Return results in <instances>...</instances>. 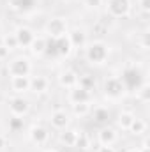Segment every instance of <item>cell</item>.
Returning <instances> with one entry per match:
<instances>
[{
  "instance_id": "obj_1",
  "label": "cell",
  "mask_w": 150,
  "mask_h": 152,
  "mask_svg": "<svg viewBox=\"0 0 150 152\" xmlns=\"http://www.w3.org/2000/svg\"><path fill=\"white\" fill-rule=\"evenodd\" d=\"M110 57V46L104 41L87 42L85 46V60L90 66H103Z\"/></svg>"
},
{
  "instance_id": "obj_2",
  "label": "cell",
  "mask_w": 150,
  "mask_h": 152,
  "mask_svg": "<svg viewBox=\"0 0 150 152\" xmlns=\"http://www.w3.org/2000/svg\"><path fill=\"white\" fill-rule=\"evenodd\" d=\"M125 85L124 81L118 78V76H111V78H106L104 83H103V92H104V97L111 99V101H118L125 96Z\"/></svg>"
},
{
  "instance_id": "obj_3",
  "label": "cell",
  "mask_w": 150,
  "mask_h": 152,
  "mask_svg": "<svg viewBox=\"0 0 150 152\" xmlns=\"http://www.w3.org/2000/svg\"><path fill=\"white\" fill-rule=\"evenodd\" d=\"M67 30H69L67 21L62 16H55V18L48 20L46 25H44V32L50 39H58L62 36H67Z\"/></svg>"
},
{
  "instance_id": "obj_4",
  "label": "cell",
  "mask_w": 150,
  "mask_h": 152,
  "mask_svg": "<svg viewBox=\"0 0 150 152\" xmlns=\"http://www.w3.org/2000/svg\"><path fill=\"white\" fill-rule=\"evenodd\" d=\"M30 73H32V62L27 57H16L7 64L9 76H30Z\"/></svg>"
},
{
  "instance_id": "obj_5",
  "label": "cell",
  "mask_w": 150,
  "mask_h": 152,
  "mask_svg": "<svg viewBox=\"0 0 150 152\" xmlns=\"http://www.w3.org/2000/svg\"><path fill=\"white\" fill-rule=\"evenodd\" d=\"M131 0H106V11L111 18H127L131 14Z\"/></svg>"
},
{
  "instance_id": "obj_6",
  "label": "cell",
  "mask_w": 150,
  "mask_h": 152,
  "mask_svg": "<svg viewBox=\"0 0 150 152\" xmlns=\"http://www.w3.org/2000/svg\"><path fill=\"white\" fill-rule=\"evenodd\" d=\"M7 106H9V112L12 117H25V115L30 112V103H28V99L27 97H23V96H14V97H11L9 99V103H7Z\"/></svg>"
},
{
  "instance_id": "obj_7",
  "label": "cell",
  "mask_w": 150,
  "mask_h": 152,
  "mask_svg": "<svg viewBox=\"0 0 150 152\" xmlns=\"http://www.w3.org/2000/svg\"><path fill=\"white\" fill-rule=\"evenodd\" d=\"M28 140H30L34 145L42 147V145H46V143L50 142V131H48L44 126L36 124V126H32L30 131H28Z\"/></svg>"
},
{
  "instance_id": "obj_8",
  "label": "cell",
  "mask_w": 150,
  "mask_h": 152,
  "mask_svg": "<svg viewBox=\"0 0 150 152\" xmlns=\"http://www.w3.org/2000/svg\"><path fill=\"white\" fill-rule=\"evenodd\" d=\"M92 90H87L79 85H76L74 88H69V94H67V99L71 104H76V103H90L92 101Z\"/></svg>"
},
{
  "instance_id": "obj_9",
  "label": "cell",
  "mask_w": 150,
  "mask_h": 152,
  "mask_svg": "<svg viewBox=\"0 0 150 152\" xmlns=\"http://www.w3.org/2000/svg\"><path fill=\"white\" fill-rule=\"evenodd\" d=\"M50 124H51L53 129L62 131V129L69 127V124H71V115L67 113L66 110H55L53 113L50 115Z\"/></svg>"
},
{
  "instance_id": "obj_10",
  "label": "cell",
  "mask_w": 150,
  "mask_h": 152,
  "mask_svg": "<svg viewBox=\"0 0 150 152\" xmlns=\"http://www.w3.org/2000/svg\"><path fill=\"white\" fill-rule=\"evenodd\" d=\"M14 36H16V41H18V48H28L32 44L34 37H36L34 30L30 27H23V25L14 30Z\"/></svg>"
},
{
  "instance_id": "obj_11",
  "label": "cell",
  "mask_w": 150,
  "mask_h": 152,
  "mask_svg": "<svg viewBox=\"0 0 150 152\" xmlns=\"http://www.w3.org/2000/svg\"><path fill=\"white\" fill-rule=\"evenodd\" d=\"M67 39H69L73 50H74V48H85L87 42H88V39H87V32H85L83 28H79V27H74V28L67 30Z\"/></svg>"
},
{
  "instance_id": "obj_12",
  "label": "cell",
  "mask_w": 150,
  "mask_h": 152,
  "mask_svg": "<svg viewBox=\"0 0 150 152\" xmlns=\"http://www.w3.org/2000/svg\"><path fill=\"white\" fill-rule=\"evenodd\" d=\"M117 140H118V133H117V129H113L110 126H103L97 133L99 145H115Z\"/></svg>"
},
{
  "instance_id": "obj_13",
  "label": "cell",
  "mask_w": 150,
  "mask_h": 152,
  "mask_svg": "<svg viewBox=\"0 0 150 152\" xmlns=\"http://www.w3.org/2000/svg\"><path fill=\"white\" fill-rule=\"evenodd\" d=\"M11 90L18 96L30 92V76H11Z\"/></svg>"
},
{
  "instance_id": "obj_14",
  "label": "cell",
  "mask_w": 150,
  "mask_h": 152,
  "mask_svg": "<svg viewBox=\"0 0 150 152\" xmlns=\"http://www.w3.org/2000/svg\"><path fill=\"white\" fill-rule=\"evenodd\" d=\"M78 81H79V75L76 73L74 69H66V71H62L58 75V85L62 88H67V90L74 88L78 85Z\"/></svg>"
},
{
  "instance_id": "obj_15",
  "label": "cell",
  "mask_w": 150,
  "mask_h": 152,
  "mask_svg": "<svg viewBox=\"0 0 150 152\" xmlns=\"http://www.w3.org/2000/svg\"><path fill=\"white\" fill-rule=\"evenodd\" d=\"M53 50H55V53H57L58 57H69L71 51H73V46H71L67 36H62V37H58V39H53Z\"/></svg>"
},
{
  "instance_id": "obj_16",
  "label": "cell",
  "mask_w": 150,
  "mask_h": 152,
  "mask_svg": "<svg viewBox=\"0 0 150 152\" xmlns=\"http://www.w3.org/2000/svg\"><path fill=\"white\" fill-rule=\"evenodd\" d=\"M90 113L94 117V122L95 124H99V126H108V122H110V108L108 106H103V104H99V106H95L94 110H90Z\"/></svg>"
},
{
  "instance_id": "obj_17",
  "label": "cell",
  "mask_w": 150,
  "mask_h": 152,
  "mask_svg": "<svg viewBox=\"0 0 150 152\" xmlns=\"http://www.w3.org/2000/svg\"><path fill=\"white\" fill-rule=\"evenodd\" d=\"M48 88H50V80L46 78V76H32L30 78V92H34V94H44V92H48Z\"/></svg>"
},
{
  "instance_id": "obj_18",
  "label": "cell",
  "mask_w": 150,
  "mask_h": 152,
  "mask_svg": "<svg viewBox=\"0 0 150 152\" xmlns=\"http://www.w3.org/2000/svg\"><path fill=\"white\" fill-rule=\"evenodd\" d=\"M78 134H79L78 129L66 127V129L60 131V134H58V142H60L62 145H66V147H74L76 140H78Z\"/></svg>"
},
{
  "instance_id": "obj_19",
  "label": "cell",
  "mask_w": 150,
  "mask_h": 152,
  "mask_svg": "<svg viewBox=\"0 0 150 152\" xmlns=\"http://www.w3.org/2000/svg\"><path fill=\"white\" fill-rule=\"evenodd\" d=\"M28 48H30V51H32L36 57H42V55L46 53V50H48V37H44V36H36L34 41H32V44H30Z\"/></svg>"
},
{
  "instance_id": "obj_20",
  "label": "cell",
  "mask_w": 150,
  "mask_h": 152,
  "mask_svg": "<svg viewBox=\"0 0 150 152\" xmlns=\"http://www.w3.org/2000/svg\"><path fill=\"white\" fill-rule=\"evenodd\" d=\"M134 118H136V115L133 113V112L124 110V112H120L118 117H117V126H118L122 131H129V127H131V124L134 122Z\"/></svg>"
},
{
  "instance_id": "obj_21",
  "label": "cell",
  "mask_w": 150,
  "mask_h": 152,
  "mask_svg": "<svg viewBox=\"0 0 150 152\" xmlns=\"http://www.w3.org/2000/svg\"><path fill=\"white\" fill-rule=\"evenodd\" d=\"M71 110H73V115L78 117V118H83L87 115H90V103H76V104H71Z\"/></svg>"
},
{
  "instance_id": "obj_22",
  "label": "cell",
  "mask_w": 150,
  "mask_h": 152,
  "mask_svg": "<svg viewBox=\"0 0 150 152\" xmlns=\"http://www.w3.org/2000/svg\"><path fill=\"white\" fill-rule=\"evenodd\" d=\"M9 5H11V9H14L18 12H27L34 7V0H11Z\"/></svg>"
},
{
  "instance_id": "obj_23",
  "label": "cell",
  "mask_w": 150,
  "mask_h": 152,
  "mask_svg": "<svg viewBox=\"0 0 150 152\" xmlns=\"http://www.w3.org/2000/svg\"><path fill=\"white\" fill-rule=\"evenodd\" d=\"M136 99L140 103H149L150 101V85L149 81H143L138 88H136Z\"/></svg>"
},
{
  "instance_id": "obj_24",
  "label": "cell",
  "mask_w": 150,
  "mask_h": 152,
  "mask_svg": "<svg viewBox=\"0 0 150 152\" xmlns=\"http://www.w3.org/2000/svg\"><path fill=\"white\" fill-rule=\"evenodd\" d=\"M147 131V122L143 120V118H134V122L131 124V127H129V133L131 134H134V136H141L143 133Z\"/></svg>"
},
{
  "instance_id": "obj_25",
  "label": "cell",
  "mask_w": 150,
  "mask_h": 152,
  "mask_svg": "<svg viewBox=\"0 0 150 152\" xmlns=\"http://www.w3.org/2000/svg\"><path fill=\"white\" fill-rule=\"evenodd\" d=\"M78 85L83 87V88H87V90H94V87H95V78L92 75H83V76H79Z\"/></svg>"
},
{
  "instance_id": "obj_26",
  "label": "cell",
  "mask_w": 150,
  "mask_h": 152,
  "mask_svg": "<svg viewBox=\"0 0 150 152\" xmlns=\"http://www.w3.org/2000/svg\"><path fill=\"white\" fill-rule=\"evenodd\" d=\"M79 151H88L90 149V138L87 136V134H83V133H79L78 134V140H76V145Z\"/></svg>"
},
{
  "instance_id": "obj_27",
  "label": "cell",
  "mask_w": 150,
  "mask_h": 152,
  "mask_svg": "<svg viewBox=\"0 0 150 152\" xmlns=\"http://www.w3.org/2000/svg\"><path fill=\"white\" fill-rule=\"evenodd\" d=\"M9 51H12V50H18V41H16V36L14 34H7L5 37H4V42H2Z\"/></svg>"
},
{
  "instance_id": "obj_28",
  "label": "cell",
  "mask_w": 150,
  "mask_h": 152,
  "mask_svg": "<svg viewBox=\"0 0 150 152\" xmlns=\"http://www.w3.org/2000/svg\"><path fill=\"white\" fill-rule=\"evenodd\" d=\"M23 127V118L21 117H11L9 118V129L11 131H20Z\"/></svg>"
},
{
  "instance_id": "obj_29",
  "label": "cell",
  "mask_w": 150,
  "mask_h": 152,
  "mask_svg": "<svg viewBox=\"0 0 150 152\" xmlns=\"http://www.w3.org/2000/svg\"><path fill=\"white\" fill-rule=\"evenodd\" d=\"M104 4V0H83V5L88 9H99Z\"/></svg>"
},
{
  "instance_id": "obj_30",
  "label": "cell",
  "mask_w": 150,
  "mask_h": 152,
  "mask_svg": "<svg viewBox=\"0 0 150 152\" xmlns=\"http://www.w3.org/2000/svg\"><path fill=\"white\" fill-rule=\"evenodd\" d=\"M138 7H140L141 12L149 14L150 12V0H138Z\"/></svg>"
},
{
  "instance_id": "obj_31",
  "label": "cell",
  "mask_w": 150,
  "mask_h": 152,
  "mask_svg": "<svg viewBox=\"0 0 150 152\" xmlns=\"http://www.w3.org/2000/svg\"><path fill=\"white\" fill-rule=\"evenodd\" d=\"M9 50L4 46V44H0V60H5V58H9Z\"/></svg>"
},
{
  "instance_id": "obj_32",
  "label": "cell",
  "mask_w": 150,
  "mask_h": 152,
  "mask_svg": "<svg viewBox=\"0 0 150 152\" xmlns=\"http://www.w3.org/2000/svg\"><path fill=\"white\" fill-rule=\"evenodd\" d=\"M95 152H117V151H115L113 145H101V147H97Z\"/></svg>"
},
{
  "instance_id": "obj_33",
  "label": "cell",
  "mask_w": 150,
  "mask_h": 152,
  "mask_svg": "<svg viewBox=\"0 0 150 152\" xmlns=\"http://www.w3.org/2000/svg\"><path fill=\"white\" fill-rule=\"evenodd\" d=\"M5 147H7V140H5L4 134H0V152L5 151Z\"/></svg>"
},
{
  "instance_id": "obj_34",
  "label": "cell",
  "mask_w": 150,
  "mask_h": 152,
  "mask_svg": "<svg viewBox=\"0 0 150 152\" xmlns=\"http://www.w3.org/2000/svg\"><path fill=\"white\" fill-rule=\"evenodd\" d=\"M138 149H140V152H150V147H149V143H147V142H145L141 147H138Z\"/></svg>"
},
{
  "instance_id": "obj_35",
  "label": "cell",
  "mask_w": 150,
  "mask_h": 152,
  "mask_svg": "<svg viewBox=\"0 0 150 152\" xmlns=\"http://www.w3.org/2000/svg\"><path fill=\"white\" fill-rule=\"evenodd\" d=\"M125 152H140V149L138 147H131V149H127Z\"/></svg>"
},
{
  "instance_id": "obj_36",
  "label": "cell",
  "mask_w": 150,
  "mask_h": 152,
  "mask_svg": "<svg viewBox=\"0 0 150 152\" xmlns=\"http://www.w3.org/2000/svg\"><path fill=\"white\" fill-rule=\"evenodd\" d=\"M42 152H58L57 149H46V151H42Z\"/></svg>"
},
{
  "instance_id": "obj_37",
  "label": "cell",
  "mask_w": 150,
  "mask_h": 152,
  "mask_svg": "<svg viewBox=\"0 0 150 152\" xmlns=\"http://www.w3.org/2000/svg\"><path fill=\"white\" fill-rule=\"evenodd\" d=\"M0 34H2V23H0Z\"/></svg>"
}]
</instances>
